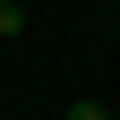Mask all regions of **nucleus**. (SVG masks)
<instances>
[{
  "mask_svg": "<svg viewBox=\"0 0 120 120\" xmlns=\"http://www.w3.org/2000/svg\"><path fill=\"white\" fill-rule=\"evenodd\" d=\"M60 120H112V112H103L94 94H77V103H69V112H60Z\"/></svg>",
  "mask_w": 120,
  "mask_h": 120,
  "instance_id": "1",
  "label": "nucleus"
},
{
  "mask_svg": "<svg viewBox=\"0 0 120 120\" xmlns=\"http://www.w3.org/2000/svg\"><path fill=\"white\" fill-rule=\"evenodd\" d=\"M0 9H26V0H0Z\"/></svg>",
  "mask_w": 120,
  "mask_h": 120,
  "instance_id": "2",
  "label": "nucleus"
}]
</instances>
